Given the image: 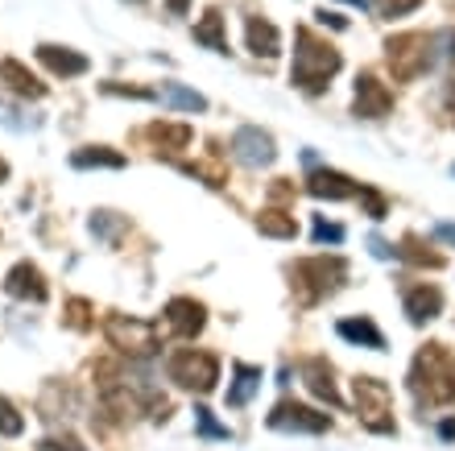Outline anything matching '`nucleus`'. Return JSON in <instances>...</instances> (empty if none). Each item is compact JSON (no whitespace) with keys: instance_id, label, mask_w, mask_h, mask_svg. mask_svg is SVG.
I'll list each match as a JSON object with an SVG mask.
<instances>
[{"instance_id":"obj_28","label":"nucleus","mask_w":455,"mask_h":451,"mask_svg":"<svg viewBox=\"0 0 455 451\" xmlns=\"http://www.w3.org/2000/svg\"><path fill=\"white\" fill-rule=\"evenodd\" d=\"M356 195H360V203H365V211H368L373 219H385V216H389V203H385V195H381V191H373V187H360Z\"/></svg>"},{"instance_id":"obj_12","label":"nucleus","mask_w":455,"mask_h":451,"mask_svg":"<svg viewBox=\"0 0 455 451\" xmlns=\"http://www.w3.org/2000/svg\"><path fill=\"white\" fill-rule=\"evenodd\" d=\"M244 38H249V50H253L257 58H278L281 54V34L266 17H249V21H244Z\"/></svg>"},{"instance_id":"obj_42","label":"nucleus","mask_w":455,"mask_h":451,"mask_svg":"<svg viewBox=\"0 0 455 451\" xmlns=\"http://www.w3.org/2000/svg\"><path fill=\"white\" fill-rule=\"evenodd\" d=\"M451 174H455V166H451Z\"/></svg>"},{"instance_id":"obj_17","label":"nucleus","mask_w":455,"mask_h":451,"mask_svg":"<svg viewBox=\"0 0 455 451\" xmlns=\"http://www.w3.org/2000/svg\"><path fill=\"white\" fill-rule=\"evenodd\" d=\"M0 83H9L17 96H29V100H42V96H46V83H38L17 58H4V63H0Z\"/></svg>"},{"instance_id":"obj_16","label":"nucleus","mask_w":455,"mask_h":451,"mask_svg":"<svg viewBox=\"0 0 455 451\" xmlns=\"http://www.w3.org/2000/svg\"><path fill=\"white\" fill-rule=\"evenodd\" d=\"M38 58L50 66L54 75H63V79H75V75H83V71L91 66L83 54L66 50V46H38Z\"/></svg>"},{"instance_id":"obj_3","label":"nucleus","mask_w":455,"mask_h":451,"mask_svg":"<svg viewBox=\"0 0 455 451\" xmlns=\"http://www.w3.org/2000/svg\"><path fill=\"white\" fill-rule=\"evenodd\" d=\"M385 63L397 83H414L435 66V38L430 34H393L385 42Z\"/></svg>"},{"instance_id":"obj_26","label":"nucleus","mask_w":455,"mask_h":451,"mask_svg":"<svg viewBox=\"0 0 455 451\" xmlns=\"http://www.w3.org/2000/svg\"><path fill=\"white\" fill-rule=\"evenodd\" d=\"M397 257L414 261V265H427V270H443V253H430V248H422V245L414 241V236H405V241H402Z\"/></svg>"},{"instance_id":"obj_23","label":"nucleus","mask_w":455,"mask_h":451,"mask_svg":"<svg viewBox=\"0 0 455 451\" xmlns=\"http://www.w3.org/2000/svg\"><path fill=\"white\" fill-rule=\"evenodd\" d=\"M166 103H174V108H182V112H207V100H203L199 91L182 88V83H166L162 91H158Z\"/></svg>"},{"instance_id":"obj_33","label":"nucleus","mask_w":455,"mask_h":451,"mask_svg":"<svg viewBox=\"0 0 455 451\" xmlns=\"http://www.w3.org/2000/svg\"><path fill=\"white\" fill-rule=\"evenodd\" d=\"M120 224H125V219H116L112 211H100V216L91 219V233H96V236H104V241H108V236H112L116 228H120Z\"/></svg>"},{"instance_id":"obj_10","label":"nucleus","mask_w":455,"mask_h":451,"mask_svg":"<svg viewBox=\"0 0 455 451\" xmlns=\"http://www.w3.org/2000/svg\"><path fill=\"white\" fill-rule=\"evenodd\" d=\"M108 335H112L116 348L125 352H153L158 348V327L141 319H112L108 323Z\"/></svg>"},{"instance_id":"obj_39","label":"nucleus","mask_w":455,"mask_h":451,"mask_svg":"<svg viewBox=\"0 0 455 451\" xmlns=\"http://www.w3.org/2000/svg\"><path fill=\"white\" fill-rule=\"evenodd\" d=\"M348 4H356V9H368V0H348Z\"/></svg>"},{"instance_id":"obj_19","label":"nucleus","mask_w":455,"mask_h":451,"mask_svg":"<svg viewBox=\"0 0 455 451\" xmlns=\"http://www.w3.org/2000/svg\"><path fill=\"white\" fill-rule=\"evenodd\" d=\"M306 373V389L315 394L319 401H328V406H343V398H340V389H335V381H331V364H323V361H311L303 369Z\"/></svg>"},{"instance_id":"obj_6","label":"nucleus","mask_w":455,"mask_h":451,"mask_svg":"<svg viewBox=\"0 0 455 451\" xmlns=\"http://www.w3.org/2000/svg\"><path fill=\"white\" fill-rule=\"evenodd\" d=\"M166 373H170V381H178L182 389H199V394H207V389H215V381H220V361H215L212 352L182 348V352L170 356Z\"/></svg>"},{"instance_id":"obj_15","label":"nucleus","mask_w":455,"mask_h":451,"mask_svg":"<svg viewBox=\"0 0 455 451\" xmlns=\"http://www.w3.org/2000/svg\"><path fill=\"white\" fill-rule=\"evenodd\" d=\"M306 191L315 195V199H352L360 187H356L348 174H340V170H315V174L306 179Z\"/></svg>"},{"instance_id":"obj_37","label":"nucleus","mask_w":455,"mask_h":451,"mask_svg":"<svg viewBox=\"0 0 455 451\" xmlns=\"http://www.w3.org/2000/svg\"><path fill=\"white\" fill-rule=\"evenodd\" d=\"M439 435H443V439H455V418H443V423H439Z\"/></svg>"},{"instance_id":"obj_41","label":"nucleus","mask_w":455,"mask_h":451,"mask_svg":"<svg viewBox=\"0 0 455 451\" xmlns=\"http://www.w3.org/2000/svg\"><path fill=\"white\" fill-rule=\"evenodd\" d=\"M133 4H145V0H133Z\"/></svg>"},{"instance_id":"obj_11","label":"nucleus","mask_w":455,"mask_h":451,"mask_svg":"<svg viewBox=\"0 0 455 451\" xmlns=\"http://www.w3.org/2000/svg\"><path fill=\"white\" fill-rule=\"evenodd\" d=\"M405 315H410V323L414 327H422V323L430 319H439L443 315V290L439 286H427V282H418L405 290Z\"/></svg>"},{"instance_id":"obj_40","label":"nucleus","mask_w":455,"mask_h":451,"mask_svg":"<svg viewBox=\"0 0 455 451\" xmlns=\"http://www.w3.org/2000/svg\"><path fill=\"white\" fill-rule=\"evenodd\" d=\"M4 179H9V166H4V162H0V182H4Z\"/></svg>"},{"instance_id":"obj_36","label":"nucleus","mask_w":455,"mask_h":451,"mask_svg":"<svg viewBox=\"0 0 455 451\" xmlns=\"http://www.w3.org/2000/svg\"><path fill=\"white\" fill-rule=\"evenodd\" d=\"M435 236L447 241V245H455V224H435Z\"/></svg>"},{"instance_id":"obj_35","label":"nucleus","mask_w":455,"mask_h":451,"mask_svg":"<svg viewBox=\"0 0 455 451\" xmlns=\"http://www.w3.org/2000/svg\"><path fill=\"white\" fill-rule=\"evenodd\" d=\"M315 21H319V26H331V29H348V21H343L340 13H328V9H319Z\"/></svg>"},{"instance_id":"obj_13","label":"nucleus","mask_w":455,"mask_h":451,"mask_svg":"<svg viewBox=\"0 0 455 451\" xmlns=\"http://www.w3.org/2000/svg\"><path fill=\"white\" fill-rule=\"evenodd\" d=\"M4 290H9L13 298H29V302H46V294H50V290H46V282H42V273L34 270V265H26V261L9 270Z\"/></svg>"},{"instance_id":"obj_8","label":"nucleus","mask_w":455,"mask_h":451,"mask_svg":"<svg viewBox=\"0 0 455 451\" xmlns=\"http://www.w3.org/2000/svg\"><path fill=\"white\" fill-rule=\"evenodd\" d=\"M269 426L274 431H298V435H323L331 426V418L311 410V406H298V401H278L274 414H269Z\"/></svg>"},{"instance_id":"obj_14","label":"nucleus","mask_w":455,"mask_h":451,"mask_svg":"<svg viewBox=\"0 0 455 451\" xmlns=\"http://www.w3.org/2000/svg\"><path fill=\"white\" fill-rule=\"evenodd\" d=\"M203 307L195 298H174L170 307H166V327L174 335H199L203 332Z\"/></svg>"},{"instance_id":"obj_38","label":"nucleus","mask_w":455,"mask_h":451,"mask_svg":"<svg viewBox=\"0 0 455 451\" xmlns=\"http://www.w3.org/2000/svg\"><path fill=\"white\" fill-rule=\"evenodd\" d=\"M187 4L190 0H170V13H187Z\"/></svg>"},{"instance_id":"obj_24","label":"nucleus","mask_w":455,"mask_h":451,"mask_svg":"<svg viewBox=\"0 0 455 451\" xmlns=\"http://www.w3.org/2000/svg\"><path fill=\"white\" fill-rule=\"evenodd\" d=\"M71 166L75 170H91V166L120 170L125 166V154H112V149H79V154H71Z\"/></svg>"},{"instance_id":"obj_7","label":"nucleus","mask_w":455,"mask_h":451,"mask_svg":"<svg viewBox=\"0 0 455 451\" xmlns=\"http://www.w3.org/2000/svg\"><path fill=\"white\" fill-rule=\"evenodd\" d=\"M232 157L241 162V166L249 170H261V166H274V157H278V149H274V137H269L266 129H257V125H244V129L232 133Z\"/></svg>"},{"instance_id":"obj_4","label":"nucleus","mask_w":455,"mask_h":451,"mask_svg":"<svg viewBox=\"0 0 455 451\" xmlns=\"http://www.w3.org/2000/svg\"><path fill=\"white\" fill-rule=\"evenodd\" d=\"M294 278V290H298V302H319V298H328L340 290V282L348 278V261L343 257H306L298 261L290 270Z\"/></svg>"},{"instance_id":"obj_27","label":"nucleus","mask_w":455,"mask_h":451,"mask_svg":"<svg viewBox=\"0 0 455 451\" xmlns=\"http://www.w3.org/2000/svg\"><path fill=\"white\" fill-rule=\"evenodd\" d=\"M0 125H4V129H13V133H26V129H34L38 120L26 117V112H21L17 103H9L4 96H0Z\"/></svg>"},{"instance_id":"obj_20","label":"nucleus","mask_w":455,"mask_h":451,"mask_svg":"<svg viewBox=\"0 0 455 451\" xmlns=\"http://www.w3.org/2000/svg\"><path fill=\"white\" fill-rule=\"evenodd\" d=\"M195 42H203L207 50L215 54H228V38H224V13L212 9V13H203V21L195 26Z\"/></svg>"},{"instance_id":"obj_34","label":"nucleus","mask_w":455,"mask_h":451,"mask_svg":"<svg viewBox=\"0 0 455 451\" xmlns=\"http://www.w3.org/2000/svg\"><path fill=\"white\" fill-rule=\"evenodd\" d=\"M368 248H373V257H381V261L397 257V248H393L389 241H381V236H368Z\"/></svg>"},{"instance_id":"obj_32","label":"nucleus","mask_w":455,"mask_h":451,"mask_svg":"<svg viewBox=\"0 0 455 451\" xmlns=\"http://www.w3.org/2000/svg\"><path fill=\"white\" fill-rule=\"evenodd\" d=\"M343 228L340 224H328V219H315V245H340Z\"/></svg>"},{"instance_id":"obj_30","label":"nucleus","mask_w":455,"mask_h":451,"mask_svg":"<svg viewBox=\"0 0 455 451\" xmlns=\"http://www.w3.org/2000/svg\"><path fill=\"white\" fill-rule=\"evenodd\" d=\"M26 423H21V414L9 406V398H0V435H21Z\"/></svg>"},{"instance_id":"obj_1","label":"nucleus","mask_w":455,"mask_h":451,"mask_svg":"<svg viewBox=\"0 0 455 451\" xmlns=\"http://www.w3.org/2000/svg\"><path fill=\"white\" fill-rule=\"evenodd\" d=\"M410 389L422 406H451L455 401V352L447 344L418 348L410 364Z\"/></svg>"},{"instance_id":"obj_25","label":"nucleus","mask_w":455,"mask_h":451,"mask_svg":"<svg viewBox=\"0 0 455 451\" xmlns=\"http://www.w3.org/2000/svg\"><path fill=\"white\" fill-rule=\"evenodd\" d=\"M150 137L162 145V149H187L195 133H190L187 125H162V120H158V125H150Z\"/></svg>"},{"instance_id":"obj_29","label":"nucleus","mask_w":455,"mask_h":451,"mask_svg":"<svg viewBox=\"0 0 455 451\" xmlns=\"http://www.w3.org/2000/svg\"><path fill=\"white\" fill-rule=\"evenodd\" d=\"M418 4H422V0H373V9H377L381 17H405V13H414Z\"/></svg>"},{"instance_id":"obj_21","label":"nucleus","mask_w":455,"mask_h":451,"mask_svg":"<svg viewBox=\"0 0 455 451\" xmlns=\"http://www.w3.org/2000/svg\"><path fill=\"white\" fill-rule=\"evenodd\" d=\"M257 228H261V236H278V241H290V236H298V219H294L290 211H278V207H269V211H261V216H257Z\"/></svg>"},{"instance_id":"obj_9","label":"nucleus","mask_w":455,"mask_h":451,"mask_svg":"<svg viewBox=\"0 0 455 451\" xmlns=\"http://www.w3.org/2000/svg\"><path fill=\"white\" fill-rule=\"evenodd\" d=\"M389 108H393V91L381 83L377 75H356V100H352V112L360 120H381V117H389Z\"/></svg>"},{"instance_id":"obj_22","label":"nucleus","mask_w":455,"mask_h":451,"mask_svg":"<svg viewBox=\"0 0 455 451\" xmlns=\"http://www.w3.org/2000/svg\"><path fill=\"white\" fill-rule=\"evenodd\" d=\"M257 386H261V369H253V364H236V386L228 389V406H244V401L253 398Z\"/></svg>"},{"instance_id":"obj_2","label":"nucleus","mask_w":455,"mask_h":451,"mask_svg":"<svg viewBox=\"0 0 455 451\" xmlns=\"http://www.w3.org/2000/svg\"><path fill=\"white\" fill-rule=\"evenodd\" d=\"M294 42H298V50H294L290 83L294 88H303V91H311V96H319V91L331 83V75L343 66L340 50H335L331 42H319L311 29H298Z\"/></svg>"},{"instance_id":"obj_5","label":"nucleus","mask_w":455,"mask_h":451,"mask_svg":"<svg viewBox=\"0 0 455 451\" xmlns=\"http://www.w3.org/2000/svg\"><path fill=\"white\" fill-rule=\"evenodd\" d=\"M356 406H360V423L377 435H389L397 431L393 426V394L385 381L377 377H356Z\"/></svg>"},{"instance_id":"obj_18","label":"nucleus","mask_w":455,"mask_h":451,"mask_svg":"<svg viewBox=\"0 0 455 451\" xmlns=\"http://www.w3.org/2000/svg\"><path fill=\"white\" fill-rule=\"evenodd\" d=\"M335 332L343 335V340H352V344H365V348L381 352L385 348V335H381V327L368 315H360V319H340V327Z\"/></svg>"},{"instance_id":"obj_31","label":"nucleus","mask_w":455,"mask_h":451,"mask_svg":"<svg viewBox=\"0 0 455 451\" xmlns=\"http://www.w3.org/2000/svg\"><path fill=\"white\" fill-rule=\"evenodd\" d=\"M195 423H199V431H203V435H207V439H232V431L215 423V418H212V410H203V406H199V410H195Z\"/></svg>"}]
</instances>
